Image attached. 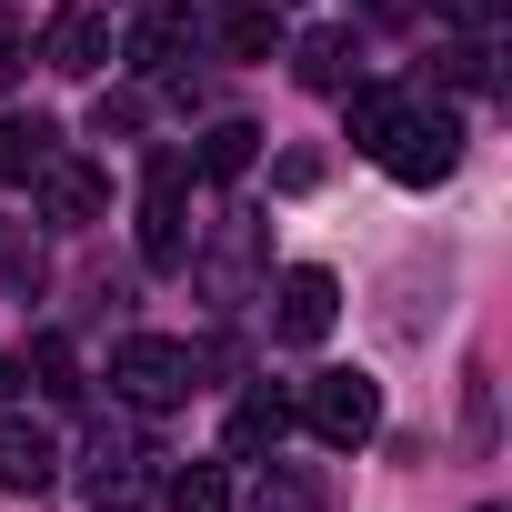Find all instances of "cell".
Instances as JSON below:
<instances>
[{
	"mask_svg": "<svg viewBox=\"0 0 512 512\" xmlns=\"http://www.w3.org/2000/svg\"><path fill=\"white\" fill-rule=\"evenodd\" d=\"M11 382H21V372H11V362H0V392H11Z\"/></svg>",
	"mask_w": 512,
	"mask_h": 512,
	"instance_id": "cell-22",
	"label": "cell"
},
{
	"mask_svg": "<svg viewBox=\"0 0 512 512\" xmlns=\"http://www.w3.org/2000/svg\"><path fill=\"white\" fill-rule=\"evenodd\" d=\"M282 432H292V402H282V392H251V402L231 412V432H221V442H231V452L251 462V452H272Z\"/></svg>",
	"mask_w": 512,
	"mask_h": 512,
	"instance_id": "cell-11",
	"label": "cell"
},
{
	"mask_svg": "<svg viewBox=\"0 0 512 512\" xmlns=\"http://www.w3.org/2000/svg\"><path fill=\"white\" fill-rule=\"evenodd\" d=\"M332 322H342V282H332V272L302 262V272L272 282V332H282V342H332Z\"/></svg>",
	"mask_w": 512,
	"mask_h": 512,
	"instance_id": "cell-6",
	"label": "cell"
},
{
	"mask_svg": "<svg viewBox=\"0 0 512 512\" xmlns=\"http://www.w3.org/2000/svg\"><path fill=\"white\" fill-rule=\"evenodd\" d=\"M181 51H191V21H181V11L131 21V61H141V71H181Z\"/></svg>",
	"mask_w": 512,
	"mask_h": 512,
	"instance_id": "cell-12",
	"label": "cell"
},
{
	"mask_svg": "<svg viewBox=\"0 0 512 512\" xmlns=\"http://www.w3.org/2000/svg\"><path fill=\"white\" fill-rule=\"evenodd\" d=\"M442 11H452L462 31H492V11H502V0H442Z\"/></svg>",
	"mask_w": 512,
	"mask_h": 512,
	"instance_id": "cell-21",
	"label": "cell"
},
{
	"mask_svg": "<svg viewBox=\"0 0 512 512\" xmlns=\"http://www.w3.org/2000/svg\"><path fill=\"white\" fill-rule=\"evenodd\" d=\"M81 492H91V512H141L151 502V452H141V432H91L81 442Z\"/></svg>",
	"mask_w": 512,
	"mask_h": 512,
	"instance_id": "cell-3",
	"label": "cell"
},
{
	"mask_svg": "<svg viewBox=\"0 0 512 512\" xmlns=\"http://www.w3.org/2000/svg\"><path fill=\"white\" fill-rule=\"evenodd\" d=\"M51 462H61V452H51V432H41V422H21V412L0 422V492H41V482H51Z\"/></svg>",
	"mask_w": 512,
	"mask_h": 512,
	"instance_id": "cell-9",
	"label": "cell"
},
{
	"mask_svg": "<svg viewBox=\"0 0 512 512\" xmlns=\"http://www.w3.org/2000/svg\"><path fill=\"white\" fill-rule=\"evenodd\" d=\"M402 111H412L402 91H382V81H352V111H342V121H352V151H382V141L402 131Z\"/></svg>",
	"mask_w": 512,
	"mask_h": 512,
	"instance_id": "cell-10",
	"label": "cell"
},
{
	"mask_svg": "<svg viewBox=\"0 0 512 512\" xmlns=\"http://www.w3.org/2000/svg\"><path fill=\"white\" fill-rule=\"evenodd\" d=\"M161 502H171V512H231V472H221V462H181V472L161 482Z\"/></svg>",
	"mask_w": 512,
	"mask_h": 512,
	"instance_id": "cell-14",
	"label": "cell"
},
{
	"mask_svg": "<svg viewBox=\"0 0 512 512\" xmlns=\"http://www.w3.org/2000/svg\"><path fill=\"white\" fill-rule=\"evenodd\" d=\"M482 512H492V502H482Z\"/></svg>",
	"mask_w": 512,
	"mask_h": 512,
	"instance_id": "cell-23",
	"label": "cell"
},
{
	"mask_svg": "<svg viewBox=\"0 0 512 512\" xmlns=\"http://www.w3.org/2000/svg\"><path fill=\"white\" fill-rule=\"evenodd\" d=\"M372 161H382L402 191H432V181L462 171V121H452V111H402V131H392Z\"/></svg>",
	"mask_w": 512,
	"mask_h": 512,
	"instance_id": "cell-1",
	"label": "cell"
},
{
	"mask_svg": "<svg viewBox=\"0 0 512 512\" xmlns=\"http://www.w3.org/2000/svg\"><path fill=\"white\" fill-rule=\"evenodd\" d=\"M292 71H302L312 91H352V31H312V41L292 51Z\"/></svg>",
	"mask_w": 512,
	"mask_h": 512,
	"instance_id": "cell-13",
	"label": "cell"
},
{
	"mask_svg": "<svg viewBox=\"0 0 512 512\" xmlns=\"http://www.w3.org/2000/svg\"><path fill=\"white\" fill-rule=\"evenodd\" d=\"M221 51H231V61H272V51H282V21H272V0H241V11L221 21Z\"/></svg>",
	"mask_w": 512,
	"mask_h": 512,
	"instance_id": "cell-15",
	"label": "cell"
},
{
	"mask_svg": "<svg viewBox=\"0 0 512 512\" xmlns=\"http://www.w3.org/2000/svg\"><path fill=\"white\" fill-rule=\"evenodd\" d=\"M141 262H151V272H181V262H191V221H181V161H171V151L151 161V191H141Z\"/></svg>",
	"mask_w": 512,
	"mask_h": 512,
	"instance_id": "cell-5",
	"label": "cell"
},
{
	"mask_svg": "<svg viewBox=\"0 0 512 512\" xmlns=\"http://www.w3.org/2000/svg\"><path fill=\"white\" fill-rule=\"evenodd\" d=\"M442 71H452L462 91H482V81H492V51H482V41H452V51H442Z\"/></svg>",
	"mask_w": 512,
	"mask_h": 512,
	"instance_id": "cell-20",
	"label": "cell"
},
{
	"mask_svg": "<svg viewBox=\"0 0 512 512\" xmlns=\"http://www.w3.org/2000/svg\"><path fill=\"white\" fill-rule=\"evenodd\" d=\"M111 382H121V402H131V412H171V402L191 392V352H181V342H161V332H131V342L111 352Z\"/></svg>",
	"mask_w": 512,
	"mask_h": 512,
	"instance_id": "cell-4",
	"label": "cell"
},
{
	"mask_svg": "<svg viewBox=\"0 0 512 512\" xmlns=\"http://www.w3.org/2000/svg\"><path fill=\"white\" fill-rule=\"evenodd\" d=\"M251 512H322V492H312L302 472H272L262 492H251Z\"/></svg>",
	"mask_w": 512,
	"mask_h": 512,
	"instance_id": "cell-19",
	"label": "cell"
},
{
	"mask_svg": "<svg viewBox=\"0 0 512 512\" xmlns=\"http://www.w3.org/2000/svg\"><path fill=\"white\" fill-rule=\"evenodd\" d=\"M251 141H262L251 121H221V131L201 141V161H191V171H201V181H231V171H251Z\"/></svg>",
	"mask_w": 512,
	"mask_h": 512,
	"instance_id": "cell-17",
	"label": "cell"
},
{
	"mask_svg": "<svg viewBox=\"0 0 512 512\" xmlns=\"http://www.w3.org/2000/svg\"><path fill=\"white\" fill-rule=\"evenodd\" d=\"M41 61H51L61 81H91V71L111 61V31H101V11H51V21H41Z\"/></svg>",
	"mask_w": 512,
	"mask_h": 512,
	"instance_id": "cell-7",
	"label": "cell"
},
{
	"mask_svg": "<svg viewBox=\"0 0 512 512\" xmlns=\"http://www.w3.org/2000/svg\"><path fill=\"white\" fill-rule=\"evenodd\" d=\"M51 151H61V131H51V121H0V181H31Z\"/></svg>",
	"mask_w": 512,
	"mask_h": 512,
	"instance_id": "cell-16",
	"label": "cell"
},
{
	"mask_svg": "<svg viewBox=\"0 0 512 512\" xmlns=\"http://www.w3.org/2000/svg\"><path fill=\"white\" fill-rule=\"evenodd\" d=\"M302 422H312L332 452H362V442L382 432V392H372V372H312V392H302Z\"/></svg>",
	"mask_w": 512,
	"mask_h": 512,
	"instance_id": "cell-2",
	"label": "cell"
},
{
	"mask_svg": "<svg viewBox=\"0 0 512 512\" xmlns=\"http://www.w3.org/2000/svg\"><path fill=\"white\" fill-rule=\"evenodd\" d=\"M31 181H41V211H51V221H101V171H91V161L51 151Z\"/></svg>",
	"mask_w": 512,
	"mask_h": 512,
	"instance_id": "cell-8",
	"label": "cell"
},
{
	"mask_svg": "<svg viewBox=\"0 0 512 512\" xmlns=\"http://www.w3.org/2000/svg\"><path fill=\"white\" fill-rule=\"evenodd\" d=\"M31 372H41V392H51V402H71V392H81V362H71V342H61V332H41V342H31Z\"/></svg>",
	"mask_w": 512,
	"mask_h": 512,
	"instance_id": "cell-18",
	"label": "cell"
}]
</instances>
